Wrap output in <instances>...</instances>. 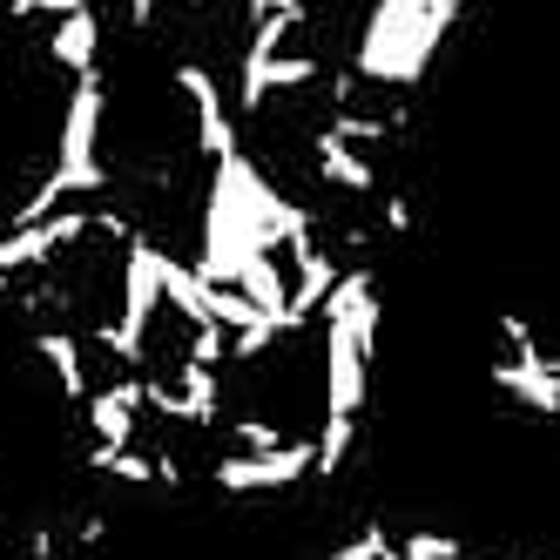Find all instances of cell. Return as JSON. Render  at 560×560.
Instances as JSON below:
<instances>
[{
    "instance_id": "2",
    "label": "cell",
    "mask_w": 560,
    "mask_h": 560,
    "mask_svg": "<svg viewBox=\"0 0 560 560\" xmlns=\"http://www.w3.org/2000/svg\"><path fill=\"white\" fill-rule=\"evenodd\" d=\"M398 553H406V560H466V547L453 534H406Z\"/></svg>"
},
{
    "instance_id": "1",
    "label": "cell",
    "mask_w": 560,
    "mask_h": 560,
    "mask_svg": "<svg viewBox=\"0 0 560 560\" xmlns=\"http://www.w3.org/2000/svg\"><path fill=\"white\" fill-rule=\"evenodd\" d=\"M493 392L513 398V406H527V412H560V372H534V365H493Z\"/></svg>"
}]
</instances>
